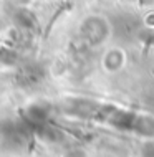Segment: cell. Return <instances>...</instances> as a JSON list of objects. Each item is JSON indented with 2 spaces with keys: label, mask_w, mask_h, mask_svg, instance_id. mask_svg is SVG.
Returning <instances> with one entry per match:
<instances>
[{
  "label": "cell",
  "mask_w": 154,
  "mask_h": 157,
  "mask_svg": "<svg viewBox=\"0 0 154 157\" xmlns=\"http://www.w3.org/2000/svg\"><path fill=\"white\" fill-rule=\"evenodd\" d=\"M109 23L100 15H89L83 20L80 27V33L83 40L89 46H98L105 43V40L109 35Z\"/></svg>",
  "instance_id": "6da1fadb"
},
{
  "label": "cell",
  "mask_w": 154,
  "mask_h": 157,
  "mask_svg": "<svg viewBox=\"0 0 154 157\" xmlns=\"http://www.w3.org/2000/svg\"><path fill=\"white\" fill-rule=\"evenodd\" d=\"M126 63V53L121 48H111L103 56V68L108 73H118Z\"/></svg>",
  "instance_id": "7a4b0ae2"
},
{
  "label": "cell",
  "mask_w": 154,
  "mask_h": 157,
  "mask_svg": "<svg viewBox=\"0 0 154 157\" xmlns=\"http://www.w3.org/2000/svg\"><path fill=\"white\" fill-rule=\"evenodd\" d=\"M132 131L144 137H154V116L149 114H138L134 117Z\"/></svg>",
  "instance_id": "3957f363"
},
{
  "label": "cell",
  "mask_w": 154,
  "mask_h": 157,
  "mask_svg": "<svg viewBox=\"0 0 154 157\" xmlns=\"http://www.w3.org/2000/svg\"><path fill=\"white\" fill-rule=\"evenodd\" d=\"M40 131H38V136H40L43 141L50 142V144H60L63 142V139H65V134L61 132L60 129L53 126H46V124H40Z\"/></svg>",
  "instance_id": "277c9868"
},
{
  "label": "cell",
  "mask_w": 154,
  "mask_h": 157,
  "mask_svg": "<svg viewBox=\"0 0 154 157\" xmlns=\"http://www.w3.org/2000/svg\"><path fill=\"white\" fill-rule=\"evenodd\" d=\"M141 157H154V141H148L143 144Z\"/></svg>",
  "instance_id": "5b68a950"
}]
</instances>
